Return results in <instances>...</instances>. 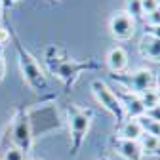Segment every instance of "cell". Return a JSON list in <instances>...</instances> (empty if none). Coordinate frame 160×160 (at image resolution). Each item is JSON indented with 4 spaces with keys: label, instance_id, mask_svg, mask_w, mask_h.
Listing matches in <instances>:
<instances>
[{
    "label": "cell",
    "instance_id": "cell-1",
    "mask_svg": "<svg viewBox=\"0 0 160 160\" xmlns=\"http://www.w3.org/2000/svg\"><path fill=\"white\" fill-rule=\"evenodd\" d=\"M92 109H82L78 105H69L67 109V120H69V133H71V151L72 154H78L82 141L92 124Z\"/></svg>",
    "mask_w": 160,
    "mask_h": 160
},
{
    "label": "cell",
    "instance_id": "cell-2",
    "mask_svg": "<svg viewBox=\"0 0 160 160\" xmlns=\"http://www.w3.org/2000/svg\"><path fill=\"white\" fill-rule=\"evenodd\" d=\"M92 92H93V95L97 99V103L101 105L103 109H107L116 118V122H124V120H126V112H124L122 101H120V97L103 82V80H93V82H92Z\"/></svg>",
    "mask_w": 160,
    "mask_h": 160
},
{
    "label": "cell",
    "instance_id": "cell-3",
    "mask_svg": "<svg viewBox=\"0 0 160 160\" xmlns=\"http://www.w3.org/2000/svg\"><path fill=\"white\" fill-rule=\"evenodd\" d=\"M17 57H19V67H21V72H23L25 82L34 92L46 90V76H44L42 69H40V65L36 63V59L29 52H25L21 46H17Z\"/></svg>",
    "mask_w": 160,
    "mask_h": 160
},
{
    "label": "cell",
    "instance_id": "cell-4",
    "mask_svg": "<svg viewBox=\"0 0 160 160\" xmlns=\"http://www.w3.org/2000/svg\"><path fill=\"white\" fill-rule=\"evenodd\" d=\"M116 80H120L126 90H130L133 95H141L149 90H156V74L149 69H139L128 76H120V74H114Z\"/></svg>",
    "mask_w": 160,
    "mask_h": 160
},
{
    "label": "cell",
    "instance_id": "cell-5",
    "mask_svg": "<svg viewBox=\"0 0 160 160\" xmlns=\"http://www.w3.org/2000/svg\"><path fill=\"white\" fill-rule=\"evenodd\" d=\"M109 29L116 40H128L135 32V19L126 12H116L109 21Z\"/></svg>",
    "mask_w": 160,
    "mask_h": 160
},
{
    "label": "cell",
    "instance_id": "cell-6",
    "mask_svg": "<svg viewBox=\"0 0 160 160\" xmlns=\"http://www.w3.org/2000/svg\"><path fill=\"white\" fill-rule=\"evenodd\" d=\"M12 135H13V145L17 149H21L23 152H29L31 151L32 133H31V122H29V116L27 114H19L15 118Z\"/></svg>",
    "mask_w": 160,
    "mask_h": 160
},
{
    "label": "cell",
    "instance_id": "cell-7",
    "mask_svg": "<svg viewBox=\"0 0 160 160\" xmlns=\"http://www.w3.org/2000/svg\"><path fill=\"white\" fill-rule=\"evenodd\" d=\"M52 72H55L57 78H61L63 82L69 86L78 78L80 71L88 69V63H76V61H69V59H63V61H55V65H50Z\"/></svg>",
    "mask_w": 160,
    "mask_h": 160
},
{
    "label": "cell",
    "instance_id": "cell-8",
    "mask_svg": "<svg viewBox=\"0 0 160 160\" xmlns=\"http://www.w3.org/2000/svg\"><path fill=\"white\" fill-rule=\"evenodd\" d=\"M114 149L124 160H141L145 154L139 147V141H130V139H114Z\"/></svg>",
    "mask_w": 160,
    "mask_h": 160
},
{
    "label": "cell",
    "instance_id": "cell-9",
    "mask_svg": "<svg viewBox=\"0 0 160 160\" xmlns=\"http://www.w3.org/2000/svg\"><path fill=\"white\" fill-rule=\"evenodd\" d=\"M139 53L149 61L160 63V38H154L151 34H145L139 40Z\"/></svg>",
    "mask_w": 160,
    "mask_h": 160
},
{
    "label": "cell",
    "instance_id": "cell-10",
    "mask_svg": "<svg viewBox=\"0 0 160 160\" xmlns=\"http://www.w3.org/2000/svg\"><path fill=\"white\" fill-rule=\"evenodd\" d=\"M105 61H107V67H109L112 72H122V71L128 67V53H126L124 48L114 46V48L109 50Z\"/></svg>",
    "mask_w": 160,
    "mask_h": 160
},
{
    "label": "cell",
    "instance_id": "cell-11",
    "mask_svg": "<svg viewBox=\"0 0 160 160\" xmlns=\"http://www.w3.org/2000/svg\"><path fill=\"white\" fill-rule=\"evenodd\" d=\"M143 135V128L139 124L137 118H128L124 122H120L118 128V137L120 139H130V141H139V137Z\"/></svg>",
    "mask_w": 160,
    "mask_h": 160
},
{
    "label": "cell",
    "instance_id": "cell-12",
    "mask_svg": "<svg viewBox=\"0 0 160 160\" xmlns=\"http://www.w3.org/2000/svg\"><path fill=\"white\" fill-rule=\"evenodd\" d=\"M122 101V107H124V112H128L130 118H139L145 114V107L141 105V101H139V95H130L126 93L124 99H120Z\"/></svg>",
    "mask_w": 160,
    "mask_h": 160
},
{
    "label": "cell",
    "instance_id": "cell-13",
    "mask_svg": "<svg viewBox=\"0 0 160 160\" xmlns=\"http://www.w3.org/2000/svg\"><path fill=\"white\" fill-rule=\"evenodd\" d=\"M139 147L147 156H160V139L147 132H143V135L139 137Z\"/></svg>",
    "mask_w": 160,
    "mask_h": 160
},
{
    "label": "cell",
    "instance_id": "cell-14",
    "mask_svg": "<svg viewBox=\"0 0 160 160\" xmlns=\"http://www.w3.org/2000/svg\"><path fill=\"white\" fill-rule=\"evenodd\" d=\"M137 120H139V124H141L143 132H147V133H151V135L160 139V122H154V120H151L147 116H139Z\"/></svg>",
    "mask_w": 160,
    "mask_h": 160
},
{
    "label": "cell",
    "instance_id": "cell-15",
    "mask_svg": "<svg viewBox=\"0 0 160 160\" xmlns=\"http://www.w3.org/2000/svg\"><path fill=\"white\" fill-rule=\"evenodd\" d=\"M139 101H141V105L145 107V111H147V109H151V107H154V105H158L156 90H149V92L141 93V95H139Z\"/></svg>",
    "mask_w": 160,
    "mask_h": 160
},
{
    "label": "cell",
    "instance_id": "cell-16",
    "mask_svg": "<svg viewBox=\"0 0 160 160\" xmlns=\"http://www.w3.org/2000/svg\"><path fill=\"white\" fill-rule=\"evenodd\" d=\"M2 160H25V152H23L21 149H17L15 145H12V147L6 149Z\"/></svg>",
    "mask_w": 160,
    "mask_h": 160
},
{
    "label": "cell",
    "instance_id": "cell-17",
    "mask_svg": "<svg viewBox=\"0 0 160 160\" xmlns=\"http://www.w3.org/2000/svg\"><path fill=\"white\" fill-rule=\"evenodd\" d=\"M139 6H141V13H143V17H145V15H149L151 12H154V10L160 6V2H158V0H139Z\"/></svg>",
    "mask_w": 160,
    "mask_h": 160
},
{
    "label": "cell",
    "instance_id": "cell-18",
    "mask_svg": "<svg viewBox=\"0 0 160 160\" xmlns=\"http://www.w3.org/2000/svg\"><path fill=\"white\" fill-rule=\"evenodd\" d=\"M126 13L132 15L133 19H135V17H143L141 6H139V0H128V10H126Z\"/></svg>",
    "mask_w": 160,
    "mask_h": 160
},
{
    "label": "cell",
    "instance_id": "cell-19",
    "mask_svg": "<svg viewBox=\"0 0 160 160\" xmlns=\"http://www.w3.org/2000/svg\"><path fill=\"white\" fill-rule=\"evenodd\" d=\"M145 21L149 27H160V6L154 12H151L149 15H145Z\"/></svg>",
    "mask_w": 160,
    "mask_h": 160
},
{
    "label": "cell",
    "instance_id": "cell-20",
    "mask_svg": "<svg viewBox=\"0 0 160 160\" xmlns=\"http://www.w3.org/2000/svg\"><path fill=\"white\" fill-rule=\"evenodd\" d=\"M143 116H147V118H151V120H154V122H160V105H154V107H151V109H147Z\"/></svg>",
    "mask_w": 160,
    "mask_h": 160
},
{
    "label": "cell",
    "instance_id": "cell-21",
    "mask_svg": "<svg viewBox=\"0 0 160 160\" xmlns=\"http://www.w3.org/2000/svg\"><path fill=\"white\" fill-rule=\"evenodd\" d=\"M4 76H6V63H4L2 53H0V84L4 82Z\"/></svg>",
    "mask_w": 160,
    "mask_h": 160
},
{
    "label": "cell",
    "instance_id": "cell-22",
    "mask_svg": "<svg viewBox=\"0 0 160 160\" xmlns=\"http://www.w3.org/2000/svg\"><path fill=\"white\" fill-rule=\"evenodd\" d=\"M8 38H10V32H8V29L0 27V46H2V44H6V42H8Z\"/></svg>",
    "mask_w": 160,
    "mask_h": 160
},
{
    "label": "cell",
    "instance_id": "cell-23",
    "mask_svg": "<svg viewBox=\"0 0 160 160\" xmlns=\"http://www.w3.org/2000/svg\"><path fill=\"white\" fill-rule=\"evenodd\" d=\"M147 31H149V34H151V36H154V38H160V27H149Z\"/></svg>",
    "mask_w": 160,
    "mask_h": 160
},
{
    "label": "cell",
    "instance_id": "cell-24",
    "mask_svg": "<svg viewBox=\"0 0 160 160\" xmlns=\"http://www.w3.org/2000/svg\"><path fill=\"white\" fill-rule=\"evenodd\" d=\"M156 97H158V105H160V88L156 90Z\"/></svg>",
    "mask_w": 160,
    "mask_h": 160
},
{
    "label": "cell",
    "instance_id": "cell-25",
    "mask_svg": "<svg viewBox=\"0 0 160 160\" xmlns=\"http://www.w3.org/2000/svg\"><path fill=\"white\" fill-rule=\"evenodd\" d=\"M8 2H10V4H13V2H19V0H8Z\"/></svg>",
    "mask_w": 160,
    "mask_h": 160
},
{
    "label": "cell",
    "instance_id": "cell-26",
    "mask_svg": "<svg viewBox=\"0 0 160 160\" xmlns=\"http://www.w3.org/2000/svg\"><path fill=\"white\" fill-rule=\"evenodd\" d=\"M101 160H111V158H101Z\"/></svg>",
    "mask_w": 160,
    "mask_h": 160
},
{
    "label": "cell",
    "instance_id": "cell-27",
    "mask_svg": "<svg viewBox=\"0 0 160 160\" xmlns=\"http://www.w3.org/2000/svg\"><path fill=\"white\" fill-rule=\"evenodd\" d=\"M50 2H57V0H50Z\"/></svg>",
    "mask_w": 160,
    "mask_h": 160
}]
</instances>
